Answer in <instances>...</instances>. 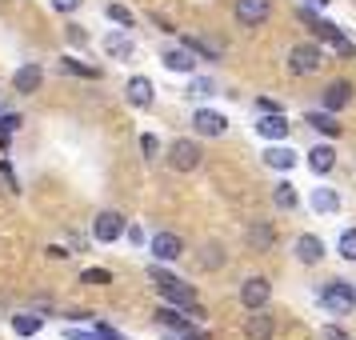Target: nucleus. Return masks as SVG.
Listing matches in <instances>:
<instances>
[{"label": "nucleus", "instance_id": "nucleus-6", "mask_svg": "<svg viewBox=\"0 0 356 340\" xmlns=\"http://www.w3.org/2000/svg\"><path fill=\"white\" fill-rule=\"evenodd\" d=\"M92 236H97L100 244H113V241H120L124 236V216L120 212H100L97 220H92Z\"/></svg>", "mask_w": 356, "mask_h": 340}, {"label": "nucleus", "instance_id": "nucleus-30", "mask_svg": "<svg viewBox=\"0 0 356 340\" xmlns=\"http://www.w3.org/2000/svg\"><path fill=\"white\" fill-rule=\"evenodd\" d=\"M108 20L124 24V29H136V17H132V8H124V4H108Z\"/></svg>", "mask_w": 356, "mask_h": 340}, {"label": "nucleus", "instance_id": "nucleus-13", "mask_svg": "<svg viewBox=\"0 0 356 340\" xmlns=\"http://www.w3.org/2000/svg\"><path fill=\"white\" fill-rule=\"evenodd\" d=\"M244 340H273V316L264 308H252V316L244 324Z\"/></svg>", "mask_w": 356, "mask_h": 340}, {"label": "nucleus", "instance_id": "nucleus-24", "mask_svg": "<svg viewBox=\"0 0 356 340\" xmlns=\"http://www.w3.org/2000/svg\"><path fill=\"white\" fill-rule=\"evenodd\" d=\"M184 49L193 52V56H209V60H220V49L209 44V40H200V36H184Z\"/></svg>", "mask_w": 356, "mask_h": 340}, {"label": "nucleus", "instance_id": "nucleus-5", "mask_svg": "<svg viewBox=\"0 0 356 340\" xmlns=\"http://www.w3.org/2000/svg\"><path fill=\"white\" fill-rule=\"evenodd\" d=\"M168 168L172 172H196L200 168V148H196V140H172V148H168Z\"/></svg>", "mask_w": 356, "mask_h": 340}, {"label": "nucleus", "instance_id": "nucleus-23", "mask_svg": "<svg viewBox=\"0 0 356 340\" xmlns=\"http://www.w3.org/2000/svg\"><path fill=\"white\" fill-rule=\"evenodd\" d=\"M305 124H312L316 132H324V136H340V124L332 120L328 113H308L305 116Z\"/></svg>", "mask_w": 356, "mask_h": 340}, {"label": "nucleus", "instance_id": "nucleus-10", "mask_svg": "<svg viewBox=\"0 0 356 340\" xmlns=\"http://www.w3.org/2000/svg\"><path fill=\"white\" fill-rule=\"evenodd\" d=\"M321 97H324V108H328V113H340V108H348V104H353V84H348V81H332Z\"/></svg>", "mask_w": 356, "mask_h": 340}, {"label": "nucleus", "instance_id": "nucleus-1", "mask_svg": "<svg viewBox=\"0 0 356 340\" xmlns=\"http://www.w3.org/2000/svg\"><path fill=\"white\" fill-rule=\"evenodd\" d=\"M148 280L156 284V292H161L168 305H177V308H193V305H196V292L188 289V284H184L180 276L164 273L161 264H152V268H148Z\"/></svg>", "mask_w": 356, "mask_h": 340}, {"label": "nucleus", "instance_id": "nucleus-4", "mask_svg": "<svg viewBox=\"0 0 356 340\" xmlns=\"http://www.w3.org/2000/svg\"><path fill=\"white\" fill-rule=\"evenodd\" d=\"M321 60H324V52L316 49V44H292L289 72H292V76H312V72L321 68Z\"/></svg>", "mask_w": 356, "mask_h": 340}, {"label": "nucleus", "instance_id": "nucleus-16", "mask_svg": "<svg viewBox=\"0 0 356 340\" xmlns=\"http://www.w3.org/2000/svg\"><path fill=\"white\" fill-rule=\"evenodd\" d=\"M273 244H276L273 225H264V220H257V225L248 228V248H252V252H268Z\"/></svg>", "mask_w": 356, "mask_h": 340}, {"label": "nucleus", "instance_id": "nucleus-36", "mask_svg": "<svg viewBox=\"0 0 356 340\" xmlns=\"http://www.w3.org/2000/svg\"><path fill=\"white\" fill-rule=\"evenodd\" d=\"M212 88H216V84H212L209 76H196V81H193V88H188V92H193V97H212Z\"/></svg>", "mask_w": 356, "mask_h": 340}, {"label": "nucleus", "instance_id": "nucleus-27", "mask_svg": "<svg viewBox=\"0 0 356 340\" xmlns=\"http://www.w3.org/2000/svg\"><path fill=\"white\" fill-rule=\"evenodd\" d=\"M68 340H120V337H116L113 328H104V324H97L92 332H81V328H72V332H68Z\"/></svg>", "mask_w": 356, "mask_h": 340}, {"label": "nucleus", "instance_id": "nucleus-42", "mask_svg": "<svg viewBox=\"0 0 356 340\" xmlns=\"http://www.w3.org/2000/svg\"><path fill=\"white\" fill-rule=\"evenodd\" d=\"M312 4H328V0H312Z\"/></svg>", "mask_w": 356, "mask_h": 340}, {"label": "nucleus", "instance_id": "nucleus-41", "mask_svg": "<svg viewBox=\"0 0 356 340\" xmlns=\"http://www.w3.org/2000/svg\"><path fill=\"white\" fill-rule=\"evenodd\" d=\"M184 340H209V337H204V332H196V337H184Z\"/></svg>", "mask_w": 356, "mask_h": 340}, {"label": "nucleus", "instance_id": "nucleus-11", "mask_svg": "<svg viewBox=\"0 0 356 340\" xmlns=\"http://www.w3.org/2000/svg\"><path fill=\"white\" fill-rule=\"evenodd\" d=\"M152 257L156 260H180L184 257V244H180L177 232H161V236H152Z\"/></svg>", "mask_w": 356, "mask_h": 340}, {"label": "nucleus", "instance_id": "nucleus-3", "mask_svg": "<svg viewBox=\"0 0 356 340\" xmlns=\"http://www.w3.org/2000/svg\"><path fill=\"white\" fill-rule=\"evenodd\" d=\"M300 17H305L308 24H312V33L321 36L324 44H332V49H337L340 56H356V44H353V40H348V36H344V33H340L337 24H328V20H316V17H312V13H308V8H305V13H300Z\"/></svg>", "mask_w": 356, "mask_h": 340}, {"label": "nucleus", "instance_id": "nucleus-19", "mask_svg": "<svg viewBox=\"0 0 356 340\" xmlns=\"http://www.w3.org/2000/svg\"><path fill=\"white\" fill-rule=\"evenodd\" d=\"M264 164H268V168H276V172H289L292 164H296V152H292V148H284V145H273L268 152H264Z\"/></svg>", "mask_w": 356, "mask_h": 340}, {"label": "nucleus", "instance_id": "nucleus-28", "mask_svg": "<svg viewBox=\"0 0 356 340\" xmlns=\"http://www.w3.org/2000/svg\"><path fill=\"white\" fill-rule=\"evenodd\" d=\"M156 321L168 324V328H177V332H188V328H193V324L184 321V316H180L177 308H161V312H156Z\"/></svg>", "mask_w": 356, "mask_h": 340}, {"label": "nucleus", "instance_id": "nucleus-17", "mask_svg": "<svg viewBox=\"0 0 356 340\" xmlns=\"http://www.w3.org/2000/svg\"><path fill=\"white\" fill-rule=\"evenodd\" d=\"M40 81H44V72H40V65H24V68H17V76H13V84H17V92H36L40 88Z\"/></svg>", "mask_w": 356, "mask_h": 340}, {"label": "nucleus", "instance_id": "nucleus-31", "mask_svg": "<svg viewBox=\"0 0 356 340\" xmlns=\"http://www.w3.org/2000/svg\"><path fill=\"white\" fill-rule=\"evenodd\" d=\"M340 257H344V260H356V228L340 232Z\"/></svg>", "mask_w": 356, "mask_h": 340}, {"label": "nucleus", "instance_id": "nucleus-15", "mask_svg": "<svg viewBox=\"0 0 356 340\" xmlns=\"http://www.w3.org/2000/svg\"><path fill=\"white\" fill-rule=\"evenodd\" d=\"M124 97H129L132 108H148V104H152V81H148V76H132V81L124 84Z\"/></svg>", "mask_w": 356, "mask_h": 340}, {"label": "nucleus", "instance_id": "nucleus-18", "mask_svg": "<svg viewBox=\"0 0 356 340\" xmlns=\"http://www.w3.org/2000/svg\"><path fill=\"white\" fill-rule=\"evenodd\" d=\"M104 52H108L113 60H132V36L108 33V36H104Z\"/></svg>", "mask_w": 356, "mask_h": 340}, {"label": "nucleus", "instance_id": "nucleus-34", "mask_svg": "<svg viewBox=\"0 0 356 340\" xmlns=\"http://www.w3.org/2000/svg\"><path fill=\"white\" fill-rule=\"evenodd\" d=\"M65 36H68V44H76V49H84V44H88V33H84L81 24H68Z\"/></svg>", "mask_w": 356, "mask_h": 340}, {"label": "nucleus", "instance_id": "nucleus-21", "mask_svg": "<svg viewBox=\"0 0 356 340\" xmlns=\"http://www.w3.org/2000/svg\"><path fill=\"white\" fill-rule=\"evenodd\" d=\"M332 164H337V152H332L328 145H321V148L308 152V168H312V172H328Z\"/></svg>", "mask_w": 356, "mask_h": 340}, {"label": "nucleus", "instance_id": "nucleus-35", "mask_svg": "<svg viewBox=\"0 0 356 340\" xmlns=\"http://www.w3.org/2000/svg\"><path fill=\"white\" fill-rule=\"evenodd\" d=\"M140 152H145L148 161H152V156H156V152H161V140H156V136H152V132H145V136H140Z\"/></svg>", "mask_w": 356, "mask_h": 340}, {"label": "nucleus", "instance_id": "nucleus-7", "mask_svg": "<svg viewBox=\"0 0 356 340\" xmlns=\"http://www.w3.org/2000/svg\"><path fill=\"white\" fill-rule=\"evenodd\" d=\"M268 296H273V284L264 280V276H248L241 284V305L252 312V308H264L268 305Z\"/></svg>", "mask_w": 356, "mask_h": 340}, {"label": "nucleus", "instance_id": "nucleus-14", "mask_svg": "<svg viewBox=\"0 0 356 340\" xmlns=\"http://www.w3.org/2000/svg\"><path fill=\"white\" fill-rule=\"evenodd\" d=\"M257 132L264 136V140H284V136H289V120H284L280 113H260Z\"/></svg>", "mask_w": 356, "mask_h": 340}, {"label": "nucleus", "instance_id": "nucleus-33", "mask_svg": "<svg viewBox=\"0 0 356 340\" xmlns=\"http://www.w3.org/2000/svg\"><path fill=\"white\" fill-rule=\"evenodd\" d=\"M200 264H204V268H220V264H225L220 248H216V244H209V248H204V257H200Z\"/></svg>", "mask_w": 356, "mask_h": 340}, {"label": "nucleus", "instance_id": "nucleus-26", "mask_svg": "<svg viewBox=\"0 0 356 340\" xmlns=\"http://www.w3.org/2000/svg\"><path fill=\"white\" fill-rule=\"evenodd\" d=\"M312 209H316V212H337L340 209V196L332 193V188H316V193H312Z\"/></svg>", "mask_w": 356, "mask_h": 340}, {"label": "nucleus", "instance_id": "nucleus-37", "mask_svg": "<svg viewBox=\"0 0 356 340\" xmlns=\"http://www.w3.org/2000/svg\"><path fill=\"white\" fill-rule=\"evenodd\" d=\"M324 340H353L344 328H337V324H324Z\"/></svg>", "mask_w": 356, "mask_h": 340}, {"label": "nucleus", "instance_id": "nucleus-12", "mask_svg": "<svg viewBox=\"0 0 356 340\" xmlns=\"http://www.w3.org/2000/svg\"><path fill=\"white\" fill-rule=\"evenodd\" d=\"M296 260H300V264H321L324 260V241L312 236V232L296 236Z\"/></svg>", "mask_w": 356, "mask_h": 340}, {"label": "nucleus", "instance_id": "nucleus-40", "mask_svg": "<svg viewBox=\"0 0 356 340\" xmlns=\"http://www.w3.org/2000/svg\"><path fill=\"white\" fill-rule=\"evenodd\" d=\"M124 232H129V241H132V244H140V241H145V232H140L136 225H132V228H124Z\"/></svg>", "mask_w": 356, "mask_h": 340}, {"label": "nucleus", "instance_id": "nucleus-39", "mask_svg": "<svg viewBox=\"0 0 356 340\" xmlns=\"http://www.w3.org/2000/svg\"><path fill=\"white\" fill-rule=\"evenodd\" d=\"M257 113H280V108H276V100H257Z\"/></svg>", "mask_w": 356, "mask_h": 340}, {"label": "nucleus", "instance_id": "nucleus-32", "mask_svg": "<svg viewBox=\"0 0 356 340\" xmlns=\"http://www.w3.org/2000/svg\"><path fill=\"white\" fill-rule=\"evenodd\" d=\"M60 72H76V76H88V81H92V76H97V68H88V65H81V60H60Z\"/></svg>", "mask_w": 356, "mask_h": 340}, {"label": "nucleus", "instance_id": "nucleus-8", "mask_svg": "<svg viewBox=\"0 0 356 340\" xmlns=\"http://www.w3.org/2000/svg\"><path fill=\"white\" fill-rule=\"evenodd\" d=\"M273 13V0H236V20H241L244 29H257L264 24Z\"/></svg>", "mask_w": 356, "mask_h": 340}, {"label": "nucleus", "instance_id": "nucleus-29", "mask_svg": "<svg viewBox=\"0 0 356 340\" xmlns=\"http://www.w3.org/2000/svg\"><path fill=\"white\" fill-rule=\"evenodd\" d=\"M81 284H92V289H100V284H113V273H108V268H84Z\"/></svg>", "mask_w": 356, "mask_h": 340}, {"label": "nucleus", "instance_id": "nucleus-25", "mask_svg": "<svg viewBox=\"0 0 356 340\" xmlns=\"http://www.w3.org/2000/svg\"><path fill=\"white\" fill-rule=\"evenodd\" d=\"M40 316H29V312H20V316H13V332H17V337H36V332H40Z\"/></svg>", "mask_w": 356, "mask_h": 340}, {"label": "nucleus", "instance_id": "nucleus-9", "mask_svg": "<svg viewBox=\"0 0 356 340\" xmlns=\"http://www.w3.org/2000/svg\"><path fill=\"white\" fill-rule=\"evenodd\" d=\"M193 124H196L200 136H225V132H228V120L220 113H212V108H196Z\"/></svg>", "mask_w": 356, "mask_h": 340}, {"label": "nucleus", "instance_id": "nucleus-20", "mask_svg": "<svg viewBox=\"0 0 356 340\" xmlns=\"http://www.w3.org/2000/svg\"><path fill=\"white\" fill-rule=\"evenodd\" d=\"M161 60H164V68H172V72H193V52L188 49H168Z\"/></svg>", "mask_w": 356, "mask_h": 340}, {"label": "nucleus", "instance_id": "nucleus-2", "mask_svg": "<svg viewBox=\"0 0 356 340\" xmlns=\"http://www.w3.org/2000/svg\"><path fill=\"white\" fill-rule=\"evenodd\" d=\"M321 305L332 308V312H353L356 308V284H348V280H328L321 289Z\"/></svg>", "mask_w": 356, "mask_h": 340}, {"label": "nucleus", "instance_id": "nucleus-22", "mask_svg": "<svg viewBox=\"0 0 356 340\" xmlns=\"http://www.w3.org/2000/svg\"><path fill=\"white\" fill-rule=\"evenodd\" d=\"M273 204H276L280 212H292V209H296V188H292L289 180H280V184L273 188Z\"/></svg>", "mask_w": 356, "mask_h": 340}, {"label": "nucleus", "instance_id": "nucleus-38", "mask_svg": "<svg viewBox=\"0 0 356 340\" xmlns=\"http://www.w3.org/2000/svg\"><path fill=\"white\" fill-rule=\"evenodd\" d=\"M52 8L56 13H72V8H81V0H52Z\"/></svg>", "mask_w": 356, "mask_h": 340}]
</instances>
